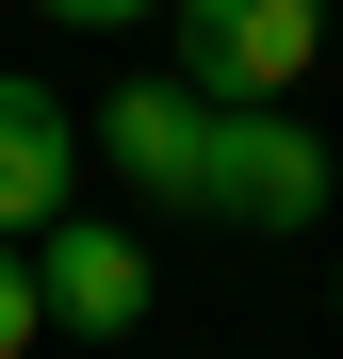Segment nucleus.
<instances>
[{"label": "nucleus", "instance_id": "f257e3e1", "mask_svg": "<svg viewBox=\"0 0 343 359\" xmlns=\"http://www.w3.org/2000/svg\"><path fill=\"white\" fill-rule=\"evenodd\" d=\"M180 17V82L196 98H295L327 49V0H163Z\"/></svg>", "mask_w": 343, "mask_h": 359}, {"label": "nucleus", "instance_id": "f03ea898", "mask_svg": "<svg viewBox=\"0 0 343 359\" xmlns=\"http://www.w3.org/2000/svg\"><path fill=\"white\" fill-rule=\"evenodd\" d=\"M213 229H327V147L278 98H213Z\"/></svg>", "mask_w": 343, "mask_h": 359}, {"label": "nucleus", "instance_id": "7ed1b4c3", "mask_svg": "<svg viewBox=\"0 0 343 359\" xmlns=\"http://www.w3.org/2000/svg\"><path fill=\"white\" fill-rule=\"evenodd\" d=\"M98 163L131 180L147 212H213V98L196 82H114L98 98Z\"/></svg>", "mask_w": 343, "mask_h": 359}, {"label": "nucleus", "instance_id": "20e7f679", "mask_svg": "<svg viewBox=\"0 0 343 359\" xmlns=\"http://www.w3.org/2000/svg\"><path fill=\"white\" fill-rule=\"evenodd\" d=\"M33 294H49V327H82V343H131L147 311H163V278H147V245L131 229H33Z\"/></svg>", "mask_w": 343, "mask_h": 359}, {"label": "nucleus", "instance_id": "39448f33", "mask_svg": "<svg viewBox=\"0 0 343 359\" xmlns=\"http://www.w3.org/2000/svg\"><path fill=\"white\" fill-rule=\"evenodd\" d=\"M82 212V114L0 66V245H33V229Z\"/></svg>", "mask_w": 343, "mask_h": 359}, {"label": "nucleus", "instance_id": "423d86ee", "mask_svg": "<svg viewBox=\"0 0 343 359\" xmlns=\"http://www.w3.org/2000/svg\"><path fill=\"white\" fill-rule=\"evenodd\" d=\"M49 343V294H33V245H0V359Z\"/></svg>", "mask_w": 343, "mask_h": 359}, {"label": "nucleus", "instance_id": "0eeeda50", "mask_svg": "<svg viewBox=\"0 0 343 359\" xmlns=\"http://www.w3.org/2000/svg\"><path fill=\"white\" fill-rule=\"evenodd\" d=\"M33 17H66V33H131V17H163V0H33Z\"/></svg>", "mask_w": 343, "mask_h": 359}]
</instances>
